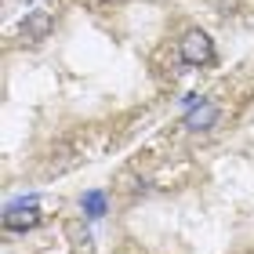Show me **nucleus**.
<instances>
[{
	"instance_id": "obj_6",
	"label": "nucleus",
	"mask_w": 254,
	"mask_h": 254,
	"mask_svg": "<svg viewBox=\"0 0 254 254\" xmlns=\"http://www.w3.org/2000/svg\"><path fill=\"white\" fill-rule=\"evenodd\" d=\"M95 4H109V0H95Z\"/></svg>"
},
{
	"instance_id": "obj_5",
	"label": "nucleus",
	"mask_w": 254,
	"mask_h": 254,
	"mask_svg": "<svg viewBox=\"0 0 254 254\" xmlns=\"http://www.w3.org/2000/svg\"><path fill=\"white\" fill-rule=\"evenodd\" d=\"M80 207H84V214H87V218H102V214H106V192H98V189L84 192Z\"/></svg>"
},
{
	"instance_id": "obj_4",
	"label": "nucleus",
	"mask_w": 254,
	"mask_h": 254,
	"mask_svg": "<svg viewBox=\"0 0 254 254\" xmlns=\"http://www.w3.org/2000/svg\"><path fill=\"white\" fill-rule=\"evenodd\" d=\"M22 33H26V40H44L51 33V15L48 11H29L22 18Z\"/></svg>"
},
{
	"instance_id": "obj_2",
	"label": "nucleus",
	"mask_w": 254,
	"mask_h": 254,
	"mask_svg": "<svg viewBox=\"0 0 254 254\" xmlns=\"http://www.w3.org/2000/svg\"><path fill=\"white\" fill-rule=\"evenodd\" d=\"M37 225H40L37 200H18L4 207V229H11V233H26V229H37Z\"/></svg>"
},
{
	"instance_id": "obj_1",
	"label": "nucleus",
	"mask_w": 254,
	"mask_h": 254,
	"mask_svg": "<svg viewBox=\"0 0 254 254\" xmlns=\"http://www.w3.org/2000/svg\"><path fill=\"white\" fill-rule=\"evenodd\" d=\"M182 62L186 65H207L214 59V44H211V37H207L203 29H189L186 37H182Z\"/></svg>"
},
{
	"instance_id": "obj_3",
	"label": "nucleus",
	"mask_w": 254,
	"mask_h": 254,
	"mask_svg": "<svg viewBox=\"0 0 254 254\" xmlns=\"http://www.w3.org/2000/svg\"><path fill=\"white\" fill-rule=\"evenodd\" d=\"M218 120V106L214 102H200V106H192L186 113V127L189 131H207V127H214Z\"/></svg>"
}]
</instances>
